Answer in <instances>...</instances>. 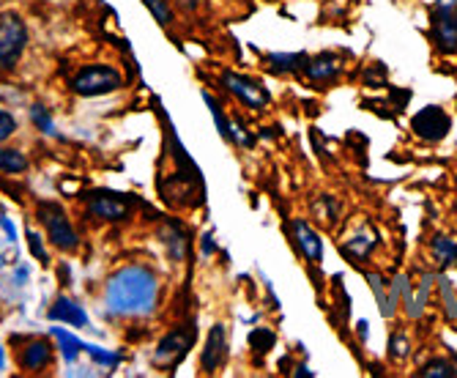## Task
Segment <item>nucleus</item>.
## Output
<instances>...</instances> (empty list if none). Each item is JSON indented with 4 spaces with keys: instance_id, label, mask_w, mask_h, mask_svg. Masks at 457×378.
Returning <instances> with one entry per match:
<instances>
[{
    "instance_id": "37",
    "label": "nucleus",
    "mask_w": 457,
    "mask_h": 378,
    "mask_svg": "<svg viewBox=\"0 0 457 378\" xmlns=\"http://www.w3.org/2000/svg\"><path fill=\"white\" fill-rule=\"evenodd\" d=\"M25 277H28V269H25V266H22V269H17V280H20V282H22V280H25Z\"/></svg>"
},
{
    "instance_id": "11",
    "label": "nucleus",
    "mask_w": 457,
    "mask_h": 378,
    "mask_svg": "<svg viewBox=\"0 0 457 378\" xmlns=\"http://www.w3.org/2000/svg\"><path fill=\"white\" fill-rule=\"evenodd\" d=\"M225 357H228V329H225V323H217V326H212L209 340H205V349H203V357H200L203 373L220 370L225 365Z\"/></svg>"
},
{
    "instance_id": "2",
    "label": "nucleus",
    "mask_w": 457,
    "mask_h": 378,
    "mask_svg": "<svg viewBox=\"0 0 457 378\" xmlns=\"http://www.w3.org/2000/svg\"><path fill=\"white\" fill-rule=\"evenodd\" d=\"M69 86L77 97H104L123 88V74L110 63H88L69 80Z\"/></svg>"
},
{
    "instance_id": "18",
    "label": "nucleus",
    "mask_w": 457,
    "mask_h": 378,
    "mask_svg": "<svg viewBox=\"0 0 457 378\" xmlns=\"http://www.w3.org/2000/svg\"><path fill=\"white\" fill-rule=\"evenodd\" d=\"M266 63L274 74H294V71H304L307 55L304 53H269Z\"/></svg>"
},
{
    "instance_id": "24",
    "label": "nucleus",
    "mask_w": 457,
    "mask_h": 378,
    "mask_svg": "<svg viewBox=\"0 0 457 378\" xmlns=\"http://www.w3.org/2000/svg\"><path fill=\"white\" fill-rule=\"evenodd\" d=\"M436 282L441 288V302H444L446 318L449 321H457V285L446 274H436Z\"/></svg>"
},
{
    "instance_id": "6",
    "label": "nucleus",
    "mask_w": 457,
    "mask_h": 378,
    "mask_svg": "<svg viewBox=\"0 0 457 378\" xmlns=\"http://www.w3.org/2000/svg\"><path fill=\"white\" fill-rule=\"evenodd\" d=\"M195 334H197V332H195L189 323H184V326H179V329H173V332L164 334V338L159 340V346H156V351H154V357H151L154 367H159V370L179 367L181 359L189 354V349H192V343H195Z\"/></svg>"
},
{
    "instance_id": "34",
    "label": "nucleus",
    "mask_w": 457,
    "mask_h": 378,
    "mask_svg": "<svg viewBox=\"0 0 457 378\" xmlns=\"http://www.w3.org/2000/svg\"><path fill=\"white\" fill-rule=\"evenodd\" d=\"M200 249H203V256H214V249H217L214 233H205V236L200 239Z\"/></svg>"
},
{
    "instance_id": "20",
    "label": "nucleus",
    "mask_w": 457,
    "mask_h": 378,
    "mask_svg": "<svg viewBox=\"0 0 457 378\" xmlns=\"http://www.w3.org/2000/svg\"><path fill=\"white\" fill-rule=\"evenodd\" d=\"M28 171V156L20 148L0 146V176H20Z\"/></svg>"
},
{
    "instance_id": "31",
    "label": "nucleus",
    "mask_w": 457,
    "mask_h": 378,
    "mask_svg": "<svg viewBox=\"0 0 457 378\" xmlns=\"http://www.w3.org/2000/svg\"><path fill=\"white\" fill-rule=\"evenodd\" d=\"M411 354V346H408V338H405V334L403 332H395L392 334V338H389V357L392 359H405Z\"/></svg>"
},
{
    "instance_id": "29",
    "label": "nucleus",
    "mask_w": 457,
    "mask_h": 378,
    "mask_svg": "<svg viewBox=\"0 0 457 378\" xmlns=\"http://www.w3.org/2000/svg\"><path fill=\"white\" fill-rule=\"evenodd\" d=\"M30 118L36 123V130L38 132H45V135H55V123H53V115L45 105H33L30 107Z\"/></svg>"
},
{
    "instance_id": "36",
    "label": "nucleus",
    "mask_w": 457,
    "mask_h": 378,
    "mask_svg": "<svg viewBox=\"0 0 457 378\" xmlns=\"http://www.w3.org/2000/svg\"><path fill=\"white\" fill-rule=\"evenodd\" d=\"M179 4L187 9V12H195L197 9V4H200V0H179Z\"/></svg>"
},
{
    "instance_id": "12",
    "label": "nucleus",
    "mask_w": 457,
    "mask_h": 378,
    "mask_svg": "<svg viewBox=\"0 0 457 378\" xmlns=\"http://www.w3.org/2000/svg\"><path fill=\"white\" fill-rule=\"evenodd\" d=\"M17 362H20V367L30 370V373L50 367L53 365V343L45 340V338L28 340L22 349H17Z\"/></svg>"
},
{
    "instance_id": "3",
    "label": "nucleus",
    "mask_w": 457,
    "mask_h": 378,
    "mask_svg": "<svg viewBox=\"0 0 457 378\" xmlns=\"http://www.w3.org/2000/svg\"><path fill=\"white\" fill-rule=\"evenodd\" d=\"M36 214H38V223L45 225L47 231V239L61 249V252H74L79 247V236L66 214V208L55 200H41L36 206Z\"/></svg>"
},
{
    "instance_id": "25",
    "label": "nucleus",
    "mask_w": 457,
    "mask_h": 378,
    "mask_svg": "<svg viewBox=\"0 0 457 378\" xmlns=\"http://www.w3.org/2000/svg\"><path fill=\"white\" fill-rule=\"evenodd\" d=\"M203 102L209 105V110H212V115H214V123H217V132L230 143V118L225 115V110H222V105L209 94V91H203Z\"/></svg>"
},
{
    "instance_id": "33",
    "label": "nucleus",
    "mask_w": 457,
    "mask_h": 378,
    "mask_svg": "<svg viewBox=\"0 0 457 378\" xmlns=\"http://www.w3.org/2000/svg\"><path fill=\"white\" fill-rule=\"evenodd\" d=\"M17 132V118L9 110H0V143H6Z\"/></svg>"
},
{
    "instance_id": "19",
    "label": "nucleus",
    "mask_w": 457,
    "mask_h": 378,
    "mask_svg": "<svg viewBox=\"0 0 457 378\" xmlns=\"http://www.w3.org/2000/svg\"><path fill=\"white\" fill-rule=\"evenodd\" d=\"M340 212H343V208H340V203H337L335 195H318V197L312 200V217H315L320 225H326V228L337 225Z\"/></svg>"
},
{
    "instance_id": "15",
    "label": "nucleus",
    "mask_w": 457,
    "mask_h": 378,
    "mask_svg": "<svg viewBox=\"0 0 457 378\" xmlns=\"http://www.w3.org/2000/svg\"><path fill=\"white\" fill-rule=\"evenodd\" d=\"M378 247V233L372 231L370 225H361L345 244H343V252L353 261V264H364L370 256H372V249Z\"/></svg>"
},
{
    "instance_id": "1",
    "label": "nucleus",
    "mask_w": 457,
    "mask_h": 378,
    "mask_svg": "<svg viewBox=\"0 0 457 378\" xmlns=\"http://www.w3.org/2000/svg\"><path fill=\"white\" fill-rule=\"evenodd\" d=\"M159 302V280L148 266H120L104 288V305L112 315L137 318L151 315Z\"/></svg>"
},
{
    "instance_id": "8",
    "label": "nucleus",
    "mask_w": 457,
    "mask_h": 378,
    "mask_svg": "<svg viewBox=\"0 0 457 378\" xmlns=\"http://www.w3.org/2000/svg\"><path fill=\"white\" fill-rule=\"evenodd\" d=\"M132 203H135V197H127V195H120V192H107V189L86 195L88 214L96 217V220H107V223L129 220L132 217Z\"/></svg>"
},
{
    "instance_id": "9",
    "label": "nucleus",
    "mask_w": 457,
    "mask_h": 378,
    "mask_svg": "<svg viewBox=\"0 0 457 378\" xmlns=\"http://www.w3.org/2000/svg\"><path fill=\"white\" fill-rule=\"evenodd\" d=\"M411 130H413V135L428 140V143H438V140H444L449 135L452 118H449L446 110L430 105V107H422L417 115L411 118Z\"/></svg>"
},
{
    "instance_id": "14",
    "label": "nucleus",
    "mask_w": 457,
    "mask_h": 378,
    "mask_svg": "<svg viewBox=\"0 0 457 378\" xmlns=\"http://www.w3.org/2000/svg\"><path fill=\"white\" fill-rule=\"evenodd\" d=\"M345 69V58L343 55H335V53H320L315 58H307L304 63V74L312 80V82H331L337 80Z\"/></svg>"
},
{
    "instance_id": "21",
    "label": "nucleus",
    "mask_w": 457,
    "mask_h": 378,
    "mask_svg": "<svg viewBox=\"0 0 457 378\" xmlns=\"http://www.w3.org/2000/svg\"><path fill=\"white\" fill-rule=\"evenodd\" d=\"M430 249H433V258L438 261L441 269H449L457 264V241L449 239V236H436L430 241Z\"/></svg>"
},
{
    "instance_id": "32",
    "label": "nucleus",
    "mask_w": 457,
    "mask_h": 378,
    "mask_svg": "<svg viewBox=\"0 0 457 378\" xmlns=\"http://www.w3.org/2000/svg\"><path fill=\"white\" fill-rule=\"evenodd\" d=\"M28 247H30V256L36 258V261H41V264H50V256H47V247H45V241H41V236L36 233V231H28Z\"/></svg>"
},
{
    "instance_id": "22",
    "label": "nucleus",
    "mask_w": 457,
    "mask_h": 378,
    "mask_svg": "<svg viewBox=\"0 0 457 378\" xmlns=\"http://www.w3.org/2000/svg\"><path fill=\"white\" fill-rule=\"evenodd\" d=\"M53 334L58 338V343H61V354H63V359L69 362V365H74L77 362V357L86 351V343L82 340H77L71 332H66V329H61V326H53Z\"/></svg>"
},
{
    "instance_id": "28",
    "label": "nucleus",
    "mask_w": 457,
    "mask_h": 378,
    "mask_svg": "<svg viewBox=\"0 0 457 378\" xmlns=\"http://www.w3.org/2000/svg\"><path fill=\"white\" fill-rule=\"evenodd\" d=\"M274 343H277L274 332H271V329H266V326H261V329H255L253 334H249V346H253L261 357H263V354H269V351L274 349Z\"/></svg>"
},
{
    "instance_id": "39",
    "label": "nucleus",
    "mask_w": 457,
    "mask_h": 378,
    "mask_svg": "<svg viewBox=\"0 0 457 378\" xmlns=\"http://www.w3.org/2000/svg\"><path fill=\"white\" fill-rule=\"evenodd\" d=\"M0 269H4V256H0Z\"/></svg>"
},
{
    "instance_id": "17",
    "label": "nucleus",
    "mask_w": 457,
    "mask_h": 378,
    "mask_svg": "<svg viewBox=\"0 0 457 378\" xmlns=\"http://www.w3.org/2000/svg\"><path fill=\"white\" fill-rule=\"evenodd\" d=\"M50 318L53 321H61V323H69V326H88V313L82 310L74 299L69 297H58L55 305L50 307Z\"/></svg>"
},
{
    "instance_id": "13",
    "label": "nucleus",
    "mask_w": 457,
    "mask_h": 378,
    "mask_svg": "<svg viewBox=\"0 0 457 378\" xmlns=\"http://www.w3.org/2000/svg\"><path fill=\"white\" fill-rule=\"evenodd\" d=\"M290 236H294L299 252L310 264H320L323 261V239L310 228V223L294 220V223H290Z\"/></svg>"
},
{
    "instance_id": "35",
    "label": "nucleus",
    "mask_w": 457,
    "mask_h": 378,
    "mask_svg": "<svg viewBox=\"0 0 457 378\" xmlns=\"http://www.w3.org/2000/svg\"><path fill=\"white\" fill-rule=\"evenodd\" d=\"M0 228H4V231H6L9 241H17V231H14V223H12L9 217H0Z\"/></svg>"
},
{
    "instance_id": "26",
    "label": "nucleus",
    "mask_w": 457,
    "mask_h": 378,
    "mask_svg": "<svg viewBox=\"0 0 457 378\" xmlns=\"http://www.w3.org/2000/svg\"><path fill=\"white\" fill-rule=\"evenodd\" d=\"M143 6L151 12V17L162 28H170L173 25V4H170V0H143Z\"/></svg>"
},
{
    "instance_id": "23",
    "label": "nucleus",
    "mask_w": 457,
    "mask_h": 378,
    "mask_svg": "<svg viewBox=\"0 0 457 378\" xmlns=\"http://www.w3.org/2000/svg\"><path fill=\"white\" fill-rule=\"evenodd\" d=\"M420 378H454L457 375V362L454 359H446V357H438V359H430L428 365H422L417 370Z\"/></svg>"
},
{
    "instance_id": "7",
    "label": "nucleus",
    "mask_w": 457,
    "mask_h": 378,
    "mask_svg": "<svg viewBox=\"0 0 457 378\" xmlns=\"http://www.w3.org/2000/svg\"><path fill=\"white\" fill-rule=\"evenodd\" d=\"M222 86L249 110H266L271 102L269 88L261 80L249 77V74H238V71H222Z\"/></svg>"
},
{
    "instance_id": "16",
    "label": "nucleus",
    "mask_w": 457,
    "mask_h": 378,
    "mask_svg": "<svg viewBox=\"0 0 457 378\" xmlns=\"http://www.w3.org/2000/svg\"><path fill=\"white\" fill-rule=\"evenodd\" d=\"M159 239H162L164 244H168L173 261H184V258H187V252H189V247H192L189 233H187V231L181 228V223H176V220H168V223L162 225Z\"/></svg>"
},
{
    "instance_id": "5",
    "label": "nucleus",
    "mask_w": 457,
    "mask_h": 378,
    "mask_svg": "<svg viewBox=\"0 0 457 378\" xmlns=\"http://www.w3.org/2000/svg\"><path fill=\"white\" fill-rule=\"evenodd\" d=\"M430 38L441 55L457 53V0H436L430 12Z\"/></svg>"
},
{
    "instance_id": "38",
    "label": "nucleus",
    "mask_w": 457,
    "mask_h": 378,
    "mask_svg": "<svg viewBox=\"0 0 457 378\" xmlns=\"http://www.w3.org/2000/svg\"><path fill=\"white\" fill-rule=\"evenodd\" d=\"M6 367V357H4V349H0V370Z\"/></svg>"
},
{
    "instance_id": "4",
    "label": "nucleus",
    "mask_w": 457,
    "mask_h": 378,
    "mask_svg": "<svg viewBox=\"0 0 457 378\" xmlns=\"http://www.w3.org/2000/svg\"><path fill=\"white\" fill-rule=\"evenodd\" d=\"M28 47V25L17 12L0 14V71H12Z\"/></svg>"
},
{
    "instance_id": "30",
    "label": "nucleus",
    "mask_w": 457,
    "mask_h": 378,
    "mask_svg": "<svg viewBox=\"0 0 457 378\" xmlns=\"http://www.w3.org/2000/svg\"><path fill=\"white\" fill-rule=\"evenodd\" d=\"M86 354H88L96 365H104V367H118V362H120V354H112V351H104V349L88 346V343H86Z\"/></svg>"
},
{
    "instance_id": "27",
    "label": "nucleus",
    "mask_w": 457,
    "mask_h": 378,
    "mask_svg": "<svg viewBox=\"0 0 457 378\" xmlns=\"http://www.w3.org/2000/svg\"><path fill=\"white\" fill-rule=\"evenodd\" d=\"M230 143L244 148V151H253L255 148V135H249L238 118H230Z\"/></svg>"
},
{
    "instance_id": "10",
    "label": "nucleus",
    "mask_w": 457,
    "mask_h": 378,
    "mask_svg": "<svg viewBox=\"0 0 457 378\" xmlns=\"http://www.w3.org/2000/svg\"><path fill=\"white\" fill-rule=\"evenodd\" d=\"M403 280L405 274L395 277V280H386L384 274H367V282L372 288V293H376V302L381 307V315L384 318H392L397 313V305L403 302Z\"/></svg>"
}]
</instances>
